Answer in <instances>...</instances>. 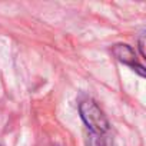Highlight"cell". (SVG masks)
I'll return each mask as SVG.
<instances>
[{"label": "cell", "instance_id": "6da1fadb", "mask_svg": "<svg viewBox=\"0 0 146 146\" xmlns=\"http://www.w3.org/2000/svg\"><path fill=\"white\" fill-rule=\"evenodd\" d=\"M79 112L89 129V133H108L110 129L109 120L100 108L92 99H85L79 103Z\"/></svg>", "mask_w": 146, "mask_h": 146}, {"label": "cell", "instance_id": "7a4b0ae2", "mask_svg": "<svg viewBox=\"0 0 146 146\" xmlns=\"http://www.w3.org/2000/svg\"><path fill=\"white\" fill-rule=\"evenodd\" d=\"M113 54L116 56L117 60L132 66L133 69H136L139 73H140V76H145V70H143V66L137 63L136 60V56H135V52L133 49L129 46V44H116L113 49H112Z\"/></svg>", "mask_w": 146, "mask_h": 146}, {"label": "cell", "instance_id": "3957f363", "mask_svg": "<svg viewBox=\"0 0 146 146\" xmlns=\"http://www.w3.org/2000/svg\"><path fill=\"white\" fill-rule=\"evenodd\" d=\"M88 146H115L112 136L108 133H89Z\"/></svg>", "mask_w": 146, "mask_h": 146}, {"label": "cell", "instance_id": "277c9868", "mask_svg": "<svg viewBox=\"0 0 146 146\" xmlns=\"http://www.w3.org/2000/svg\"><path fill=\"white\" fill-rule=\"evenodd\" d=\"M139 47H140V54L145 56V50H143V37H140V42H139Z\"/></svg>", "mask_w": 146, "mask_h": 146}]
</instances>
